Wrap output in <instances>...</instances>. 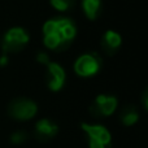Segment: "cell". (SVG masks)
I'll list each match as a JSON object with an SVG mask.
<instances>
[{"instance_id": "8", "label": "cell", "mask_w": 148, "mask_h": 148, "mask_svg": "<svg viewBox=\"0 0 148 148\" xmlns=\"http://www.w3.org/2000/svg\"><path fill=\"white\" fill-rule=\"evenodd\" d=\"M57 126L55 123H52L49 120L44 118V120H40L36 122L35 125V131L36 135L40 140H48V139L53 138L57 134Z\"/></svg>"}, {"instance_id": "13", "label": "cell", "mask_w": 148, "mask_h": 148, "mask_svg": "<svg viewBox=\"0 0 148 148\" xmlns=\"http://www.w3.org/2000/svg\"><path fill=\"white\" fill-rule=\"evenodd\" d=\"M26 139V134L22 133V131H17V133L12 134V136H10V140H12V143H16V144H20V143H23Z\"/></svg>"}, {"instance_id": "5", "label": "cell", "mask_w": 148, "mask_h": 148, "mask_svg": "<svg viewBox=\"0 0 148 148\" xmlns=\"http://www.w3.org/2000/svg\"><path fill=\"white\" fill-rule=\"evenodd\" d=\"M100 60L95 55H82L74 64V70L81 77H91L99 72Z\"/></svg>"}, {"instance_id": "3", "label": "cell", "mask_w": 148, "mask_h": 148, "mask_svg": "<svg viewBox=\"0 0 148 148\" xmlns=\"http://www.w3.org/2000/svg\"><path fill=\"white\" fill-rule=\"evenodd\" d=\"M82 129L88 136L90 148H107L110 144V134L104 126L82 123Z\"/></svg>"}, {"instance_id": "11", "label": "cell", "mask_w": 148, "mask_h": 148, "mask_svg": "<svg viewBox=\"0 0 148 148\" xmlns=\"http://www.w3.org/2000/svg\"><path fill=\"white\" fill-rule=\"evenodd\" d=\"M139 116H138V112L135 110L134 107H126L125 109L121 112V121H122L123 125L126 126H131L138 121Z\"/></svg>"}, {"instance_id": "10", "label": "cell", "mask_w": 148, "mask_h": 148, "mask_svg": "<svg viewBox=\"0 0 148 148\" xmlns=\"http://www.w3.org/2000/svg\"><path fill=\"white\" fill-rule=\"evenodd\" d=\"M82 7H83L84 14L90 20H95L100 9V0H83Z\"/></svg>"}, {"instance_id": "14", "label": "cell", "mask_w": 148, "mask_h": 148, "mask_svg": "<svg viewBox=\"0 0 148 148\" xmlns=\"http://www.w3.org/2000/svg\"><path fill=\"white\" fill-rule=\"evenodd\" d=\"M36 60H38V61L40 62V64H47V65L49 64V59H48V56H47V53H43V52L38 55Z\"/></svg>"}, {"instance_id": "12", "label": "cell", "mask_w": 148, "mask_h": 148, "mask_svg": "<svg viewBox=\"0 0 148 148\" xmlns=\"http://www.w3.org/2000/svg\"><path fill=\"white\" fill-rule=\"evenodd\" d=\"M74 1L75 0H51V4L55 9L60 10V12H64V10H68L73 7Z\"/></svg>"}, {"instance_id": "15", "label": "cell", "mask_w": 148, "mask_h": 148, "mask_svg": "<svg viewBox=\"0 0 148 148\" xmlns=\"http://www.w3.org/2000/svg\"><path fill=\"white\" fill-rule=\"evenodd\" d=\"M7 64H8V57H7V55H4V56L0 57V66H4Z\"/></svg>"}, {"instance_id": "6", "label": "cell", "mask_w": 148, "mask_h": 148, "mask_svg": "<svg viewBox=\"0 0 148 148\" xmlns=\"http://www.w3.org/2000/svg\"><path fill=\"white\" fill-rule=\"evenodd\" d=\"M117 108V99L107 95H99L95 99L94 104L91 105L90 110L94 116H109Z\"/></svg>"}, {"instance_id": "9", "label": "cell", "mask_w": 148, "mask_h": 148, "mask_svg": "<svg viewBox=\"0 0 148 148\" xmlns=\"http://www.w3.org/2000/svg\"><path fill=\"white\" fill-rule=\"evenodd\" d=\"M121 36L113 30H108L101 39V47L108 55H113L121 46Z\"/></svg>"}, {"instance_id": "4", "label": "cell", "mask_w": 148, "mask_h": 148, "mask_svg": "<svg viewBox=\"0 0 148 148\" xmlns=\"http://www.w3.org/2000/svg\"><path fill=\"white\" fill-rule=\"evenodd\" d=\"M36 110L38 108L35 103L23 97L13 100L9 104V114L18 121H26L33 118L36 114Z\"/></svg>"}, {"instance_id": "7", "label": "cell", "mask_w": 148, "mask_h": 148, "mask_svg": "<svg viewBox=\"0 0 148 148\" xmlns=\"http://www.w3.org/2000/svg\"><path fill=\"white\" fill-rule=\"evenodd\" d=\"M48 73H49V82L48 86L52 91H59L65 82V72L60 65L49 62L48 64Z\"/></svg>"}, {"instance_id": "1", "label": "cell", "mask_w": 148, "mask_h": 148, "mask_svg": "<svg viewBox=\"0 0 148 148\" xmlns=\"http://www.w3.org/2000/svg\"><path fill=\"white\" fill-rule=\"evenodd\" d=\"M75 26L69 18L47 21L43 26L44 46L53 51H64L75 36Z\"/></svg>"}, {"instance_id": "16", "label": "cell", "mask_w": 148, "mask_h": 148, "mask_svg": "<svg viewBox=\"0 0 148 148\" xmlns=\"http://www.w3.org/2000/svg\"><path fill=\"white\" fill-rule=\"evenodd\" d=\"M143 103H144V105H146V108L148 109V88H147V91L144 92V95H143Z\"/></svg>"}, {"instance_id": "2", "label": "cell", "mask_w": 148, "mask_h": 148, "mask_svg": "<svg viewBox=\"0 0 148 148\" xmlns=\"http://www.w3.org/2000/svg\"><path fill=\"white\" fill-rule=\"evenodd\" d=\"M29 35L22 27H12L5 33L3 38V51L5 53H13L18 52L27 44Z\"/></svg>"}]
</instances>
